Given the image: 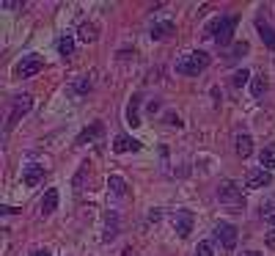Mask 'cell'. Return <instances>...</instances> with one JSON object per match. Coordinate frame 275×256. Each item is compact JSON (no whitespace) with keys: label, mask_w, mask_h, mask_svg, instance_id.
Segmentation results:
<instances>
[{"label":"cell","mask_w":275,"mask_h":256,"mask_svg":"<svg viewBox=\"0 0 275 256\" xmlns=\"http://www.w3.org/2000/svg\"><path fill=\"white\" fill-rule=\"evenodd\" d=\"M217 201L223 204L226 209L231 212H242L245 209V193H242V185L234 182V179H223L220 185H217Z\"/></svg>","instance_id":"cell-1"},{"label":"cell","mask_w":275,"mask_h":256,"mask_svg":"<svg viewBox=\"0 0 275 256\" xmlns=\"http://www.w3.org/2000/svg\"><path fill=\"white\" fill-rule=\"evenodd\" d=\"M209 64H212V58L204 53V50H193V53H185L176 61V72H179V75H187V78H198Z\"/></svg>","instance_id":"cell-2"},{"label":"cell","mask_w":275,"mask_h":256,"mask_svg":"<svg viewBox=\"0 0 275 256\" xmlns=\"http://www.w3.org/2000/svg\"><path fill=\"white\" fill-rule=\"evenodd\" d=\"M234 28H237V17H215L204 30H206V36H212L220 47H226L234 36Z\"/></svg>","instance_id":"cell-3"},{"label":"cell","mask_w":275,"mask_h":256,"mask_svg":"<svg viewBox=\"0 0 275 256\" xmlns=\"http://www.w3.org/2000/svg\"><path fill=\"white\" fill-rule=\"evenodd\" d=\"M212 234H215V240H217V243H220L226 251H234V248H237L239 229L234 226V223H228V221H220V223H217V226H215V232H212Z\"/></svg>","instance_id":"cell-4"},{"label":"cell","mask_w":275,"mask_h":256,"mask_svg":"<svg viewBox=\"0 0 275 256\" xmlns=\"http://www.w3.org/2000/svg\"><path fill=\"white\" fill-rule=\"evenodd\" d=\"M44 69V61L39 58V55H25L22 61H19L17 64V69H14V75H17V78H36L39 72Z\"/></svg>","instance_id":"cell-5"},{"label":"cell","mask_w":275,"mask_h":256,"mask_svg":"<svg viewBox=\"0 0 275 256\" xmlns=\"http://www.w3.org/2000/svg\"><path fill=\"white\" fill-rule=\"evenodd\" d=\"M193 223H196V218H193L190 209H176L174 218H171V226H174V232L179 234V237H190Z\"/></svg>","instance_id":"cell-6"},{"label":"cell","mask_w":275,"mask_h":256,"mask_svg":"<svg viewBox=\"0 0 275 256\" xmlns=\"http://www.w3.org/2000/svg\"><path fill=\"white\" fill-rule=\"evenodd\" d=\"M30 107H33V99H30L28 94H22V96H17L14 99V107H11V113H8V121H6V130H11L14 124H17L19 119H22L25 113H28Z\"/></svg>","instance_id":"cell-7"},{"label":"cell","mask_w":275,"mask_h":256,"mask_svg":"<svg viewBox=\"0 0 275 256\" xmlns=\"http://www.w3.org/2000/svg\"><path fill=\"white\" fill-rule=\"evenodd\" d=\"M44 173H47V168H44V166H39V163H28V166L22 168L25 187H39L44 182Z\"/></svg>","instance_id":"cell-8"},{"label":"cell","mask_w":275,"mask_h":256,"mask_svg":"<svg viewBox=\"0 0 275 256\" xmlns=\"http://www.w3.org/2000/svg\"><path fill=\"white\" fill-rule=\"evenodd\" d=\"M270 182H273L270 171H264V168H256V171L248 173L245 187H248V190H262V187H270Z\"/></svg>","instance_id":"cell-9"},{"label":"cell","mask_w":275,"mask_h":256,"mask_svg":"<svg viewBox=\"0 0 275 256\" xmlns=\"http://www.w3.org/2000/svg\"><path fill=\"white\" fill-rule=\"evenodd\" d=\"M55 209H58V190L55 187H50L47 193H44L42 204H39V212H42V218H47V215H53Z\"/></svg>","instance_id":"cell-10"},{"label":"cell","mask_w":275,"mask_h":256,"mask_svg":"<svg viewBox=\"0 0 275 256\" xmlns=\"http://www.w3.org/2000/svg\"><path fill=\"white\" fill-rule=\"evenodd\" d=\"M127 124L130 127H140L143 121H140V94H135L130 99V105H127Z\"/></svg>","instance_id":"cell-11"},{"label":"cell","mask_w":275,"mask_h":256,"mask_svg":"<svg viewBox=\"0 0 275 256\" xmlns=\"http://www.w3.org/2000/svg\"><path fill=\"white\" fill-rule=\"evenodd\" d=\"M256 30L259 36H262V42L267 50H275V28L270 22H264V19H256Z\"/></svg>","instance_id":"cell-12"},{"label":"cell","mask_w":275,"mask_h":256,"mask_svg":"<svg viewBox=\"0 0 275 256\" xmlns=\"http://www.w3.org/2000/svg\"><path fill=\"white\" fill-rule=\"evenodd\" d=\"M234 149H237V155L245 160V157H251L253 152V138L248 135V132H239L237 138H234Z\"/></svg>","instance_id":"cell-13"},{"label":"cell","mask_w":275,"mask_h":256,"mask_svg":"<svg viewBox=\"0 0 275 256\" xmlns=\"http://www.w3.org/2000/svg\"><path fill=\"white\" fill-rule=\"evenodd\" d=\"M91 85H94V83H91V78H88V75H83V78L72 80V83L66 85V91H69L72 96H85L91 91Z\"/></svg>","instance_id":"cell-14"},{"label":"cell","mask_w":275,"mask_h":256,"mask_svg":"<svg viewBox=\"0 0 275 256\" xmlns=\"http://www.w3.org/2000/svg\"><path fill=\"white\" fill-rule=\"evenodd\" d=\"M176 30V25L171 22V19H165V22H154L151 25V30H149V36L154 39V42H160V39H168V36Z\"/></svg>","instance_id":"cell-15"},{"label":"cell","mask_w":275,"mask_h":256,"mask_svg":"<svg viewBox=\"0 0 275 256\" xmlns=\"http://www.w3.org/2000/svg\"><path fill=\"white\" fill-rule=\"evenodd\" d=\"M140 149V141H135V138L130 135H119L113 143V152H119V155H127V152H138Z\"/></svg>","instance_id":"cell-16"},{"label":"cell","mask_w":275,"mask_h":256,"mask_svg":"<svg viewBox=\"0 0 275 256\" xmlns=\"http://www.w3.org/2000/svg\"><path fill=\"white\" fill-rule=\"evenodd\" d=\"M119 237V215L116 212H108V218H105V234H102V240L105 243H110V240Z\"/></svg>","instance_id":"cell-17"},{"label":"cell","mask_w":275,"mask_h":256,"mask_svg":"<svg viewBox=\"0 0 275 256\" xmlns=\"http://www.w3.org/2000/svg\"><path fill=\"white\" fill-rule=\"evenodd\" d=\"M77 36H80V42L91 44V42L99 39V28H96L94 22H83V25H80V30H77Z\"/></svg>","instance_id":"cell-18"},{"label":"cell","mask_w":275,"mask_h":256,"mask_svg":"<svg viewBox=\"0 0 275 256\" xmlns=\"http://www.w3.org/2000/svg\"><path fill=\"white\" fill-rule=\"evenodd\" d=\"M102 132H105V127H102V121H94V124L88 127V130H83L77 135V143H85V141H94V138H99Z\"/></svg>","instance_id":"cell-19"},{"label":"cell","mask_w":275,"mask_h":256,"mask_svg":"<svg viewBox=\"0 0 275 256\" xmlns=\"http://www.w3.org/2000/svg\"><path fill=\"white\" fill-rule=\"evenodd\" d=\"M108 187H110V193H116V196H127V182H124V176H110L108 179Z\"/></svg>","instance_id":"cell-20"},{"label":"cell","mask_w":275,"mask_h":256,"mask_svg":"<svg viewBox=\"0 0 275 256\" xmlns=\"http://www.w3.org/2000/svg\"><path fill=\"white\" fill-rule=\"evenodd\" d=\"M58 53L64 55V58H69V55L74 53V39L72 36H61L58 39Z\"/></svg>","instance_id":"cell-21"},{"label":"cell","mask_w":275,"mask_h":256,"mask_svg":"<svg viewBox=\"0 0 275 256\" xmlns=\"http://www.w3.org/2000/svg\"><path fill=\"white\" fill-rule=\"evenodd\" d=\"M259 160H262V168H264V171L275 168V146H267V149L259 155Z\"/></svg>","instance_id":"cell-22"},{"label":"cell","mask_w":275,"mask_h":256,"mask_svg":"<svg viewBox=\"0 0 275 256\" xmlns=\"http://www.w3.org/2000/svg\"><path fill=\"white\" fill-rule=\"evenodd\" d=\"M251 88H253V96L259 99V96L267 91V80H264L262 75H253V78H251Z\"/></svg>","instance_id":"cell-23"},{"label":"cell","mask_w":275,"mask_h":256,"mask_svg":"<svg viewBox=\"0 0 275 256\" xmlns=\"http://www.w3.org/2000/svg\"><path fill=\"white\" fill-rule=\"evenodd\" d=\"M193 256H215L212 243H209V240H201V243L196 245V251H193Z\"/></svg>","instance_id":"cell-24"},{"label":"cell","mask_w":275,"mask_h":256,"mask_svg":"<svg viewBox=\"0 0 275 256\" xmlns=\"http://www.w3.org/2000/svg\"><path fill=\"white\" fill-rule=\"evenodd\" d=\"M85 173H88V163H83L80 166V171L74 173V179H72V185H74V190H83V182H85Z\"/></svg>","instance_id":"cell-25"},{"label":"cell","mask_w":275,"mask_h":256,"mask_svg":"<svg viewBox=\"0 0 275 256\" xmlns=\"http://www.w3.org/2000/svg\"><path fill=\"white\" fill-rule=\"evenodd\" d=\"M242 53H248V42H237L226 58H228V61H237V58H242Z\"/></svg>","instance_id":"cell-26"},{"label":"cell","mask_w":275,"mask_h":256,"mask_svg":"<svg viewBox=\"0 0 275 256\" xmlns=\"http://www.w3.org/2000/svg\"><path fill=\"white\" fill-rule=\"evenodd\" d=\"M251 78H253L251 72L239 69V72H234V78H231V85H237V88H239V85H245V83H248V80H251Z\"/></svg>","instance_id":"cell-27"},{"label":"cell","mask_w":275,"mask_h":256,"mask_svg":"<svg viewBox=\"0 0 275 256\" xmlns=\"http://www.w3.org/2000/svg\"><path fill=\"white\" fill-rule=\"evenodd\" d=\"M165 124H168V127H176V130H182V127H185V121H182L176 113H165Z\"/></svg>","instance_id":"cell-28"},{"label":"cell","mask_w":275,"mask_h":256,"mask_svg":"<svg viewBox=\"0 0 275 256\" xmlns=\"http://www.w3.org/2000/svg\"><path fill=\"white\" fill-rule=\"evenodd\" d=\"M262 215H264V218H270V215H275V196H273V198H267V201L262 204Z\"/></svg>","instance_id":"cell-29"},{"label":"cell","mask_w":275,"mask_h":256,"mask_svg":"<svg viewBox=\"0 0 275 256\" xmlns=\"http://www.w3.org/2000/svg\"><path fill=\"white\" fill-rule=\"evenodd\" d=\"M160 218H162L160 209H151V212H149V221H160Z\"/></svg>","instance_id":"cell-30"},{"label":"cell","mask_w":275,"mask_h":256,"mask_svg":"<svg viewBox=\"0 0 275 256\" xmlns=\"http://www.w3.org/2000/svg\"><path fill=\"white\" fill-rule=\"evenodd\" d=\"M30 256H53V254H50V251H44V248H39V251H33Z\"/></svg>","instance_id":"cell-31"},{"label":"cell","mask_w":275,"mask_h":256,"mask_svg":"<svg viewBox=\"0 0 275 256\" xmlns=\"http://www.w3.org/2000/svg\"><path fill=\"white\" fill-rule=\"evenodd\" d=\"M264 221H267V226L275 232V215H270V218H264Z\"/></svg>","instance_id":"cell-32"},{"label":"cell","mask_w":275,"mask_h":256,"mask_svg":"<svg viewBox=\"0 0 275 256\" xmlns=\"http://www.w3.org/2000/svg\"><path fill=\"white\" fill-rule=\"evenodd\" d=\"M0 212H3V215H14L17 209H14V207H0Z\"/></svg>","instance_id":"cell-33"},{"label":"cell","mask_w":275,"mask_h":256,"mask_svg":"<svg viewBox=\"0 0 275 256\" xmlns=\"http://www.w3.org/2000/svg\"><path fill=\"white\" fill-rule=\"evenodd\" d=\"M242 256H262V254H259V251H245Z\"/></svg>","instance_id":"cell-34"}]
</instances>
